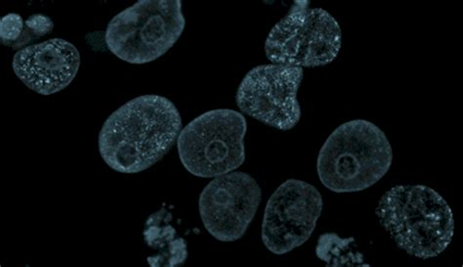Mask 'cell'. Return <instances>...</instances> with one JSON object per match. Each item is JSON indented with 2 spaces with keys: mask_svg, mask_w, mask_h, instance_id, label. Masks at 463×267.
<instances>
[{
  "mask_svg": "<svg viewBox=\"0 0 463 267\" xmlns=\"http://www.w3.org/2000/svg\"><path fill=\"white\" fill-rule=\"evenodd\" d=\"M245 116L216 109L194 119L180 131L177 149L187 171L203 178L235 172L246 161Z\"/></svg>",
  "mask_w": 463,
  "mask_h": 267,
  "instance_id": "5b68a950",
  "label": "cell"
},
{
  "mask_svg": "<svg viewBox=\"0 0 463 267\" xmlns=\"http://www.w3.org/2000/svg\"><path fill=\"white\" fill-rule=\"evenodd\" d=\"M375 213L396 245L412 257L436 258L453 241V211L429 186H396L381 198Z\"/></svg>",
  "mask_w": 463,
  "mask_h": 267,
  "instance_id": "7a4b0ae2",
  "label": "cell"
},
{
  "mask_svg": "<svg viewBox=\"0 0 463 267\" xmlns=\"http://www.w3.org/2000/svg\"><path fill=\"white\" fill-rule=\"evenodd\" d=\"M341 44L343 33L331 14L298 3L268 34L264 48L273 64L303 69L331 64Z\"/></svg>",
  "mask_w": 463,
  "mask_h": 267,
  "instance_id": "8992f818",
  "label": "cell"
},
{
  "mask_svg": "<svg viewBox=\"0 0 463 267\" xmlns=\"http://www.w3.org/2000/svg\"><path fill=\"white\" fill-rule=\"evenodd\" d=\"M182 129L177 107L165 97L143 95L105 121L99 147L104 162L121 174H139L160 162Z\"/></svg>",
  "mask_w": 463,
  "mask_h": 267,
  "instance_id": "6da1fadb",
  "label": "cell"
},
{
  "mask_svg": "<svg viewBox=\"0 0 463 267\" xmlns=\"http://www.w3.org/2000/svg\"><path fill=\"white\" fill-rule=\"evenodd\" d=\"M303 69L268 64L251 69L240 83L236 100L242 114L279 130L294 129L300 120L298 92Z\"/></svg>",
  "mask_w": 463,
  "mask_h": 267,
  "instance_id": "52a82bcc",
  "label": "cell"
},
{
  "mask_svg": "<svg viewBox=\"0 0 463 267\" xmlns=\"http://www.w3.org/2000/svg\"><path fill=\"white\" fill-rule=\"evenodd\" d=\"M25 23L23 18L16 14H10L0 20V39L2 43L6 46L17 48L22 38Z\"/></svg>",
  "mask_w": 463,
  "mask_h": 267,
  "instance_id": "7c38bea8",
  "label": "cell"
},
{
  "mask_svg": "<svg viewBox=\"0 0 463 267\" xmlns=\"http://www.w3.org/2000/svg\"><path fill=\"white\" fill-rule=\"evenodd\" d=\"M54 24L50 17L43 14L32 15L25 23V30H24L22 38L18 43V47H22L34 39H40L53 31Z\"/></svg>",
  "mask_w": 463,
  "mask_h": 267,
  "instance_id": "4fadbf2b",
  "label": "cell"
},
{
  "mask_svg": "<svg viewBox=\"0 0 463 267\" xmlns=\"http://www.w3.org/2000/svg\"><path fill=\"white\" fill-rule=\"evenodd\" d=\"M392 163V147L383 130L372 121L353 119L327 138L317 160V173L330 191L360 192L381 181Z\"/></svg>",
  "mask_w": 463,
  "mask_h": 267,
  "instance_id": "3957f363",
  "label": "cell"
},
{
  "mask_svg": "<svg viewBox=\"0 0 463 267\" xmlns=\"http://www.w3.org/2000/svg\"><path fill=\"white\" fill-rule=\"evenodd\" d=\"M80 66L78 48L63 39H52L22 48L12 61L18 79L31 91L52 95L68 88Z\"/></svg>",
  "mask_w": 463,
  "mask_h": 267,
  "instance_id": "30bf717a",
  "label": "cell"
},
{
  "mask_svg": "<svg viewBox=\"0 0 463 267\" xmlns=\"http://www.w3.org/2000/svg\"><path fill=\"white\" fill-rule=\"evenodd\" d=\"M185 26L180 0H140L109 23L105 43L125 62L147 64L172 50Z\"/></svg>",
  "mask_w": 463,
  "mask_h": 267,
  "instance_id": "277c9868",
  "label": "cell"
},
{
  "mask_svg": "<svg viewBox=\"0 0 463 267\" xmlns=\"http://www.w3.org/2000/svg\"><path fill=\"white\" fill-rule=\"evenodd\" d=\"M261 199V188L249 174L232 172L214 177L200 195L202 222L216 240L238 241L248 232Z\"/></svg>",
  "mask_w": 463,
  "mask_h": 267,
  "instance_id": "9c48e42d",
  "label": "cell"
},
{
  "mask_svg": "<svg viewBox=\"0 0 463 267\" xmlns=\"http://www.w3.org/2000/svg\"><path fill=\"white\" fill-rule=\"evenodd\" d=\"M323 197L306 181L288 179L268 200L261 238L272 253L285 254L306 244L322 215Z\"/></svg>",
  "mask_w": 463,
  "mask_h": 267,
  "instance_id": "ba28073f",
  "label": "cell"
},
{
  "mask_svg": "<svg viewBox=\"0 0 463 267\" xmlns=\"http://www.w3.org/2000/svg\"><path fill=\"white\" fill-rule=\"evenodd\" d=\"M173 215L162 209L148 217L144 229V240L155 253L148 258L153 267H175L188 258L187 242L178 237L172 225Z\"/></svg>",
  "mask_w": 463,
  "mask_h": 267,
  "instance_id": "8fae6325",
  "label": "cell"
}]
</instances>
